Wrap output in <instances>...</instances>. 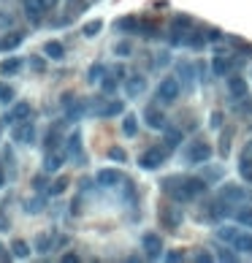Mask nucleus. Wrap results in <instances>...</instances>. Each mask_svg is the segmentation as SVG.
I'll use <instances>...</instances> for the list:
<instances>
[{"label": "nucleus", "instance_id": "nucleus-1", "mask_svg": "<svg viewBox=\"0 0 252 263\" xmlns=\"http://www.w3.org/2000/svg\"><path fill=\"white\" fill-rule=\"evenodd\" d=\"M160 190L168 195L171 201L177 204H187L192 198H198V195H203L209 190V182L203 179V176H166V179L160 182Z\"/></svg>", "mask_w": 252, "mask_h": 263}, {"label": "nucleus", "instance_id": "nucleus-2", "mask_svg": "<svg viewBox=\"0 0 252 263\" xmlns=\"http://www.w3.org/2000/svg\"><path fill=\"white\" fill-rule=\"evenodd\" d=\"M211 152H215V149H211L206 141H190L185 149H182L187 166H206L211 160Z\"/></svg>", "mask_w": 252, "mask_h": 263}, {"label": "nucleus", "instance_id": "nucleus-3", "mask_svg": "<svg viewBox=\"0 0 252 263\" xmlns=\"http://www.w3.org/2000/svg\"><path fill=\"white\" fill-rule=\"evenodd\" d=\"M166 157H168V149L166 147H149L147 152H141L139 166L144 168V171H158V168L166 163Z\"/></svg>", "mask_w": 252, "mask_h": 263}, {"label": "nucleus", "instance_id": "nucleus-4", "mask_svg": "<svg viewBox=\"0 0 252 263\" xmlns=\"http://www.w3.org/2000/svg\"><path fill=\"white\" fill-rule=\"evenodd\" d=\"M190 27H192V16L190 14H173V19H171V44L173 46L185 44Z\"/></svg>", "mask_w": 252, "mask_h": 263}, {"label": "nucleus", "instance_id": "nucleus-5", "mask_svg": "<svg viewBox=\"0 0 252 263\" xmlns=\"http://www.w3.org/2000/svg\"><path fill=\"white\" fill-rule=\"evenodd\" d=\"M92 111H95V117H101V119H109V117H120V114H125V103L122 100H106L103 95L98 98V100H92V106H90Z\"/></svg>", "mask_w": 252, "mask_h": 263}, {"label": "nucleus", "instance_id": "nucleus-6", "mask_svg": "<svg viewBox=\"0 0 252 263\" xmlns=\"http://www.w3.org/2000/svg\"><path fill=\"white\" fill-rule=\"evenodd\" d=\"M158 217H160V225H163V228H168V231H177L179 225H182V220H185V214H182V209L177 206V201H173V204L160 206Z\"/></svg>", "mask_w": 252, "mask_h": 263}, {"label": "nucleus", "instance_id": "nucleus-7", "mask_svg": "<svg viewBox=\"0 0 252 263\" xmlns=\"http://www.w3.org/2000/svg\"><path fill=\"white\" fill-rule=\"evenodd\" d=\"M154 95H158V103H166V106H168V103H177V98L182 95V87H179V82L173 76H168V79H163L158 84Z\"/></svg>", "mask_w": 252, "mask_h": 263}, {"label": "nucleus", "instance_id": "nucleus-8", "mask_svg": "<svg viewBox=\"0 0 252 263\" xmlns=\"http://www.w3.org/2000/svg\"><path fill=\"white\" fill-rule=\"evenodd\" d=\"M22 11H25V16L33 25H38V22H44V16L49 14L52 8H49L46 0H22Z\"/></svg>", "mask_w": 252, "mask_h": 263}, {"label": "nucleus", "instance_id": "nucleus-9", "mask_svg": "<svg viewBox=\"0 0 252 263\" xmlns=\"http://www.w3.org/2000/svg\"><path fill=\"white\" fill-rule=\"evenodd\" d=\"M220 198H225L230 204H252V190H247V187H241V185H222Z\"/></svg>", "mask_w": 252, "mask_h": 263}, {"label": "nucleus", "instance_id": "nucleus-10", "mask_svg": "<svg viewBox=\"0 0 252 263\" xmlns=\"http://www.w3.org/2000/svg\"><path fill=\"white\" fill-rule=\"evenodd\" d=\"M11 138L16 144H33L35 141V125L30 119L16 122V125H11Z\"/></svg>", "mask_w": 252, "mask_h": 263}, {"label": "nucleus", "instance_id": "nucleus-11", "mask_svg": "<svg viewBox=\"0 0 252 263\" xmlns=\"http://www.w3.org/2000/svg\"><path fill=\"white\" fill-rule=\"evenodd\" d=\"M141 247H144V252H147L149 260H158V258L163 255V239H160V233L147 231V233L141 236Z\"/></svg>", "mask_w": 252, "mask_h": 263}, {"label": "nucleus", "instance_id": "nucleus-12", "mask_svg": "<svg viewBox=\"0 0 252 263\" xmlns=\"http://www.w3.org/2000/svg\"><path fill=\"white\" fill-rule=\"evenodd\" d=\"M30 114H33V106L25 100H19V103H14L11 111H6L3 125H16V122H22V119H30Z\"/></svg>", "mask_w": 252, "mask_h": 263}, {"label": "nucleus", "instance_id": "nucleus-13", "mask_svg": "<svg viewBox=\"0 0 252 263\" xmlns=\"http://www.w3.org/2000/svg\"><path fill=\"white\" fill-rule=\"evenodd\" d=\"M225 84H228V90H230V100H239V98L249 95V84H247L244 76H239V73H230V76L225 79Z\"/></svg>", "mask_w": 252, "mask_h": 263}, {"label": "nucleus", "instance_id": "nucleus-14", "mask_svg": "<svg viewBox=\"0 0 252 263\" xmlns=\"http://www.w3.org/2000/svg\"><path fill=\"white\" fill-rule=\"evenodd\" d=\"M114 30L125 33V35L141 33V19L135 14H125V16H120V19H114Z\"/></svg>", "mask_w": 252, "mask_h": 263}, {"label": "nucleus", "instance_id": "nucleus-15", "mask_svg": "<svg viewBox=\"0 0 252 263\" xmlns=\"http://www.w3.org/2000/svg\"><path fill=\"white\" fill-rule=\"evenodd\" d=\"M120 182H125V176L117 168H101V171L95 174V185L98 187H117Z\"/></svg>", "mask_w": 252, "mask_h": 263}, {"label": "nucleus", "instance_id": "nucleus-16", "mask_svg": "<svg viewBox=\"0 0 252 263\" xmlns=\"http://www.w3.org/2000/svg\"><path fill=\"white\" fill-rule=\"evenodd\" d=\"M144 122H147L152 130H163V128H166V114L158 109V103H152V106L144 109Z\"/></svg>", "mask_w": 252, "mask_h": 263}, {"label": "nucleus", "instance_id": "nucleus-17", "mask_svg": "<svg viewBox=\"0 0 252 263\" xmlns=\"http://www.w3.org/2000/svg\"><path fill=\"white\" fill-rule=\"evenodd\" d=\"M25 44V33L22 30H11V33H3L0 35V52H14V49H19V46Z\"/></svg>", "mask_w": 252, "mask_h": 263}, {"label": "nucleus", "instance_id": "nucleus-18", "mask_svg": "<svg viewBox=\"0 0 252 263\" xmlns=\"http://www.w3.org/2000/svg\"><path fill=\"white\" fill-rule=\"evenodd\" d=\"M144 90H147V76H141V73H135L125 82V95L128 98H139Z\"/></svg>", "mask_w": 252, "mask_h": 263}, {"label": "nucleus", "instance_id": "nucleus-19", "mask_svg": "<svg viewBox=\"0 0 252 263\" xmlns=\"http://www.w3.org/2000/svg\"><path fill=\"white\" fill-rule=\"evenodd\" d=\"M211 71H215V76H230V73H234V60L220 52L215 57V63H211Z\"/></svg>", "mask_w": 252, "mask_h": 263}, {"label": "nucleus", "instance_id": "nucleus-20", "mask_svg": "<svg viewBox=\"0 0 252 263\" xmlns=\"http://www.w3.org/2000/svg\"><path fill=\"white\" fill-rule=\"evenodd\" d=\"M206 44H209L206 30H190V33H187V38H185V46H190V49H196V52H201Z\"/></svg>", "mask_w": 252, "mask_h": 263}, {"label": "nucleus", "instance_id": "nucleus-21", "mask_svg": "<svg viewBox=\"0 0 252 263\" xmlns=\"http://www.w3.org/2000/svg\"><path fill=\"white\" fill-rule=\"evenodd\" d=\"M230 247L239 250V252H249V255H252V233L241 228V231H239V236L230 241Z\"/></svg>", "mask_w": 252, "mask_h": 263}, {"label": "nucleus", "instance_id": "nucleus-22", "mask_svg": "<svg viewBox=\"0 0 252 263\" xmlns=\"http://www.w3.org/2000/svg\"><path fill=\"white\" fill-rule=\"evenodd\" d=\"M182 141H185V133H182V128H168V130H166V138H163V147H166L168 152H171V149H177Z\"/></svg>", "mask_w": 252, "mask_h": 263}, {"label": "nucleus", "instance_id": "nucleus-23", "mask_svg": "<svg viewBox=\"0 0 252 263\" xmlns=\"http://www.w3.org/2000/svg\"><path fill=\"white\" fill-rule=\"evenodd\" d=\"M22 68H25V60H19V57H8V60L0 63V73H3V76H16Z\"/></svg>", "mask_w": 252, "mask_h": 263}, {"label": "nucleus", "instance_id": "nucleus-24", "mask_svg": "<svg viewBox=\"0 0 252 263\" xmlns=\"http://www.w3.org/2000/svg\"><path fill=\"white\" fill-rule=\"evenodd\" d=\"M84 111H87V103L76 98L71 106H65V119H68V122H76V119L84 117Z\"/></svg>", "mask_w": 252, "mask_h": 263}, {"label": "nucleus", "instance_id": "nucleus-25", "mask_svg": "<svg viewBox=\"0 0 252 263\" xmlns=\"http://www.w3.org/2000/svg\"><path fill=\"white\" fill-rule=\"evenodd\" d=\"M44 54H46V57H49V60H63L65 57V46L60 44V41H46L44 44Z\"/></svg>", "mask_w": 252, "mask_h": 263}, {"label": "nucleus", "instance_id": "nucleus-26", "mask_svg": "<svg viewBox=\"0 0 252 263\" xmlns=\"http://www.w3.org/2000/svg\"><path fill=\"white\" fill-rule=\"evenodd\" d=\"M68 155L71 157H76L79 160V166H82V160H84V155H82V136L79 133H73V136H68Z\"/></svg>", "mask_w": 252, "mask_h": 263}, {"label": "nucleus", "instance_id": "nucleus-27", "mask_svg": "<svg viewBox=\"0 0 252 263\" xmlns=\"http://www.w3.org/2000/svg\"><path fill=\"white\" fill-rule=\"evenodd\" d=\"M60 166H63V155L57 152V149H52V152H46V157H44V171H46V174L60 171Z\"/></svg>", "mask_w": 252, "mask_h": 263}, {"label": "nucleus", "instance_id": "nucleus-28", "mask_svg": "<svg viewBox=\"0 0 252 263\" xmlns=\"http://www.w3.org/2000/svg\"><path fill=\"white\" fill-rule=\"evenodd\" d=\"M120 76H117V73H114V71H109V73H106V76L101 79V87H103V92H106V95H111V92H117V87H120Z\"/></svg>", "mask_w": 252, "mask_h": 263}, {"label": "nucleus", "instance_id": "nucleus-29", "mask_svg": "<svg viewBox=\"0 0 252 263\" xmlns=\"http://www.w3.org/2000/svg\"><path fill=\"white\" fill-rule=\"evenodd\" d=\"M122 133L128 136V138L139 136V117H135V114H125V119H122Z\"/></svg>", "mask_w": 252, "mask_h": 263}, {"label": "nucleus", "instance_id": "nucleus-30", "mask_svg": "<svg viewBox=\"0 0 252 263\" xmlns=\"http://www.w3.org/2000/svg\"><path fill=\"white\" fill-rule=\"evenodd\" d=\"M234 103V111L239 117H252V98L244 95V98H239V100H230Z\"/></svg>", "mask_w": 252, "mask_h": 263}, {"label": "nucleus", "instance_id": "nucleus-31", "mask_svg": "<svg viewBox=\"0 0 252 263\" xmlns=\"http://www.w3.org/2000/svg\"><path fill=\"white\" fill-rule=\"evenodd\" d=\"M239 174L247 179V185H252V155L244 149V155H241V160H239Z\"/></svg>", "mask_w": 252, "mask_h": 263}, {"label": "nucleus", "instance_id": "nucleus-32", "mask_svg": "<svg viewBox=\"0 0 252 263\" xmlns=\"http://www.w3.org/2000/svg\"><path fill=\"white\" fill-rule=\"evenodd\" d=\"M177 71H179V76H182V82H185V90H190L192 87V71H196V65H190V63H179L177 65Z\"/></svg>", "mask_w": 252, "mask_h": 263}, {"label": "nucleus", "instance_id": "nucleus-33", "mask_svg": "<svg viewBox=\"0 0 252 263\" xmlns=\"http://www.w3.org/2000/svg\"><path fill=\"white\" fill-rule=\"evenodd\" d=\"M11 255L14 258H30V244L25 239H14L11 241Z\"/></svg>", "mask_w": 252, "mask_h": 263}, {"label": "nucleus", "instance_id": "nucleus-34", "mask_svg": "<svg viewBox=\"0 0 252 263\" xmlns=\"http://www.w3.org/2000/svg\"><path fill=\"white\" fill-rule=\"evenodd\" d=\"M141 35H144V38H158V35H160V25L154 19H141Z\"/></svg>", "mask_w": 252, "mask_h": 263}, {"label": "nucleus", "instance_id": "nucleus-35", "mask_svg": "<svg viewBox=\"0 0 252 263\" xmlns=\"http://www.w3.org/2000/svg\"><path fill=\"white\" fill-rule=\"evenodd\" d=\"M241 228H244V225H241ZM241 228H234V225H222V228L217 231V239H220V241H225V244H230V241L239 236V231H241Z\"/></svg>", "mask_w": 252, "mask_h": 263}, {"label": "nucleus", "instance_id": "nucleus-36", "mask_svg": "<svg viewBox=\"0 0 252 263\" xmlns=\"http://www.w3.org/2000/svg\"><path fill=\"white\" fill-rule=\"evenodd\" d=\"M54 247V236H52V233H38V236H35V250L38 252H49Z\"/></svg>", "mask_w": 252, "mask_h": 263}, {"label": "nucleus", "instance_id": "nucleus-37", "mask_svg": "<svg viewBox=\"0 0 252 263\" xmlns=\"http://www.w3.org/2000/svg\"><path fill=\"white\" fill-rule=\"evenodd\" d=\"M103 76H106V65H103V63H95V65H90V71H87V82L95 84V82H101Z\"/></svg>", "mask_w": 252, "mask_h": 263}, {"label": "nucleus", "instance_id": "nucleus-38", "mask_svg": "<svg viewBox=\"0 0 252 263\" xmlns=\"http://www.w3.org/2000/svg\"><path fill=\"white\" fill-rule=\"evenodd\" d=\"M225 41L234 46V49H239L241 54H247V52H252V44L249 41H244V38H239V35H225Z\"/></svg>", "mask_w": 252, "mask_h": 263}, {"label": "nucleus", "instance_id": "nucleus-39", "mask_svg": "<svg viewBox=\"0 0 252 263\" xmlns=\"http://www.w3.org/2000/svg\"><path fill=\"white\" fill-rule=\"evenodd\" d=\"M101 30H103V22H101V19H92V22H87V25L82 27L84 38H95V35H101Z\"/></svg>", "mask_w": 252, "mask_h": 263}, {"label": "nucleus", "instance_id": "nucleus-40", "mask_svg": "<svg viewBox=\"0 0 252 263\" xmlns=\"http://www.w3.org/2000/svg\"><path fill=\"white\" fill-rule=\"evenodd\" d=\"M133 52H135V49H133V41H130V38L114 44V54H120V57H130Z\"/></svg>", "mask_w": 252, "mask_h": 263}, {"label": "nucleus", "instance_id": "nucleus-41", "mask_svg": "<svg viewBox=\"0 0 252 263\" xmlns=\"http://www.w3.org/2000/svg\"><path fill=\"white\" fill-rule=\"evenodd\" d=\"M65 190H68V176H57L49 185V195H63Z\"/></svg>", "mask_w": 252, "mask_h": 263}, {"label": "nucleus", "instance_id": "nucleus-42", "mask_svg": "<svg viewBox=\"0 0 252 263\" xmlns=\"http://www.w3.org/2000/svg\"><path fill=\"white\" fill-rule=\"evenodd\" d=\"M230 136H234V130H222V136H220V155L222 157H228V152H230Z\"/></svg>", "mask_w": 252, "mask_h": 263}, {"label": "nucleus", "instance_id": "nucleus-43", "mask_svg": "<svg viewBox=\"0 0 252 263\" xmlns=\"http://www.w3.org/2000/svg\"><path fill=\"white\" fill-rule=\"evenodd\" d=\"M236 222L244 225V228H252V206H247V209H239L236 212Z\"/></svg>", "mask_w": 252, "mask_h": 263}, {"label": "nucleus", "instance_id": "nucleus-44", "mask_svg": "<svg viewBox=\"0 0 252 263\" xmlns=\"http://www.w3.org/2000/svg\"><path fill=\"white\" fill-rule=\"evenodd\" d=\"M106 155H109V160H117V163L128 160V152H125L122 147H109V152H106Z\"/></svg>", "mask_w": 252, "mask_h": 263}, {"label": "nucleus", "instance_id": "nucleus-45", "mask_svg": "<svg viewBox=\"0 0 252 263\" xmlns=\"http://www.w3.org/2000/svg\"><path fill=\"white\" fill-rule=\"evenodd\" d=\"M168 63H171V54H168V52H158V54L152 57V68H166Z\"/></svg>", "mask_w": 252, "mask_h": 263}, {"label": "nucleus", "instance_id": "nucleus-46", "mask_svg": "<svg viewBox=\"0 0 252 263\" xmlns=\"http://www.w3.org/2000/svg\"><path fill=\"white\" fill-rule=\"evenodd\" d=\"M25 212H27V214H38V212H44V198H33V201H27V204H25Z\"/></svg>", "mask_w": 252, "mask_h": 263}, {"label": "nucleus", "instance_id": "nucleus-47", "mask_svg": "<svg viewBox=\"0 0 252 263\" xmlns=\"http://www.w3.org/2000/svg\"><path fill=\"white\" fill-rule=\"evenodd\" d=\"M44 57H46V54H44ZM44 57H30V63H27V65H30V71L46 73V60H44Z\"/></svg>", "mask_w": 252, "mask_h": 263}, {"label": "nucleus", "instance_id": "nucleus-48", "mask_svg": "<svg viewBox=\"0 0 252 263\" xmlns=\"http://www.w3.org/2000/svg\"><path fill=\"white\" fill-rule=\"evenodd\" d=\"M11 100H14V90L3 84V87H0V103H11Z\"/></svg>", "mask_w": 252, "mask_h": 263}, {"label": "nucleus", "instance_id": "nucleus-49", "mask_svg": "<svg viewBox=\"0 0 252 263\" xmlns=\"http://www.w3.org/2000/svg\"><path fill=\"white\" fill-rule=\"evenodd\" d=\"M220 176H222V168H209L203 179H206V182H215V179H220Z\"/></svg>", "mask_w": 252, "mask_h": 263}, {"label": "nucleus", "instance_id": "nucleus-50", "mask_svg": "<svg viewBox=\"0 0 252 263\" xmlns=\"http://www.w3.org/2000/svg\"><path fill=\"white\" fill-rule=\"evenodd\" d=\"M206 38H209V44H215V41H220V38H222V33H220V30H215V27H209V30H206Z\"/></svg>", "mask_w": 252, "mask_h": 263}, {"label": "nucleus", "instance_id": "nucleus-51", "mask_svg": "<svg viewBox=\"0 0 252 263\" xmlns=\"http://www.w3.org/2000/svg\"><path fill=\"white\" fill-rule=\"evenodd\" d=\"M11 22H14V16H11V14H8V11H0V27H8Z\"/></svg>", "mask_w": 252, "mask_h": 263}, {"label": "nucleus", "instance_id": "nucleus-52", "mask_svg": "<svg viewBox=\"0 0 252 263\" xmlns=\"http://www.w3.org/2000/svg\"><path fill=\"white\" fill-rule=\"evenodd\" d=\"M211 128H222V111H211Z\"/></svg>", "mask_w": 252, "mask_h": 263}, {"label": "nucleus", "instance_id": "nucleus-53", "mask_svg": "<svg viewBox=\"0 0 252 263\" xmlns=\"http://www.w3.org/2000/svg\"><path fill=\"white\" fill-rule=\"evenodd\" d=\"M220 260H239V258H236V252H228L225 247H222L220 250Z\"/></svg>", "mask_w": 252, "mask_h": 263}, {"label": "nucleus", "instance_id": "nucleus-54", "mask_svg": "<svg viewBox=\"0 0 252 263\" xmlns=\"http://www.w3.org/2000/svg\"><path fill=\"white\" fill-rule=\"evenodd\" d=\"M166 260H185V252H182V250H177V252H168V255H166Z\"/></svg>", "mask_w": 252, "mask_h": 263}, {"label": "nucleus", "instance_id": "nucleus-55", "mask_svg": "<svg viewBox=\"0 0 252 263\" xmlns=\"http://www.w3.org/2000/svg\"><path fill=\"white\" fill-rule=\"evenodd\" d=\"M33 187H35V190H44V176H35V179H33Z\"/></svg>", "mask_w": 252, "mask_h": 263}, {"label": "nucleus", "instance_id": "nucleus-56", "mask_svg": "<svg viewBox=\"0 0 252 263\" xmlns=\"http://www.w3.org/2000/svg\"><path fill=\"white\" fill-rule=\"evenodd\" d=\"M63 260H65V263H71V260H79V255H76V252H65Z\"/></svg>", "mask_w": 252, "mask_h": 263}, {"label": "nucleus", "instance_id": "nucleus-57", "mask_svg": "<svg viewBox=\"0 0 252 263\" xmlns=\"http://www.w3.org/2000/svg\"><path fill=\"white\" fill-rule=\"evenodd\" d=\"M196 260H211V255H209V252H198Z\"/></svg>", "mask_w": 252, "mask_h": 263}, {"label": "nucleus", "instance_id": "nucleus-58", "mask_svg": "<svg viewBox=\"0 0 252 263\" xmlns=\"http://www.w3.org/2000/svg\"><path fill=\"white\" fill-rule=\"evenodd\" d=\"M6 225H8V220H6V214L0 212V231H6Z\"/></svg>", "mask_w": 252, "mask_h": 263}, {"label": "nucleus", "instance_id": "nucleus-59", "mask_svg": "<svg viewBox=\"0 0 252 263\" xmlns=\"http://www.w3.org/2000/svg\"><path fill=\"white\" fill-rule=\"evenodd\" d=\"M6 185V174H3V168H0V187Z\"/></svg>", "mask_w": 252, "mask_h": 263}, {"label": "nucleus", "instance_id": "nucleus-60", "mask_svg": "<svg viewBox=\"0 0 252 263\" xmlns=\"http://www.w3.org/2000/svg\"><path fill=\"white\" fill-rule=\"evenodd\" d=\"M8 255H6V252H3V244H0V260H6Z\"/></svg>", "mask_w": 252, "mask_h": 263}, {"label": "nucleus", "instance_id": "nucleus-61", "mask_svg": "<svg viewBox=\"0 0 252 263\" xmlns=\"http://www.w3.org/2000/svg\"><path fill=\"white\" fill-rule=\"evenodd\" d=\"M46 3H49V8H52V11H54V6H57V0H46Z\"/></svg>", "mask_w": 252, "mask_h": 263}, {"label": "nucleus", "instance_id": "nucleus-62", "mask_svg": "<svg viewBox=\"0 0 252 263\" xmlns=\"http://www.w3.org/2000/svg\"><path fill=\"white\" fill-rule=\"evenodd\" d=\"M247 152H249V155H252V141H249V144H247Z\"/></svg>", "mask_w": 252, "mask_h": 263}]
</instances>
